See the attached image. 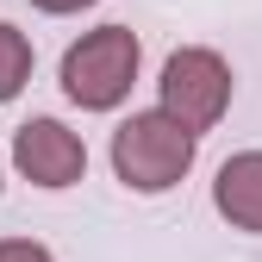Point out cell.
I'll use <instances>...</instances> for the list:
<instances>
[{
    "label": "cell",
    "instance_id": "obj_1",
    "mask_svg": "<svg viewBox=\"0 0 262 262\" xmlns=\"http://www.w3.org/2000/svg\"><path fill=\"white\" fill-rule=\"evenodd\" d=\"M193 156H200V138L169 119V113H131L119 131H113V175L131 187V193H169L187 169Z\"/></svg>",
    "mask_w": 262,
    "mask_h": 262
},
{
    "label": "cell",
    "instance_id": "obj_6",
    "mask_svg": "<svg viewBox=\"0 0 262 262\" xmlns=\"http://www.w3.org/2000/svg\"><path fill=\"white\" fill-rule=\"evenodd\" d=\"M25 81H31V44H25V31L0 25V106H7Z\"/></svg>",
    "mask_w": 262,
    "mask_h": 262
},
{
    "label": "cell",
    "instance_id": "obj_8",
    "mask_svg": "<svg viewBox=\"0 0 262 262\" xmlns=\"http://www.w3.org/2000/svg\"><path fill=\"white\" fill-rule=\"evenodd\" d=\"M38 13H81V7H94V0H31Z\"/></svg>",
    "mask_w": 262,
    "mask_h": 262
},
{
    "label": "cell",
    "instance_id": "obj_3",
    "mask_svg": "<svg viewBox=\"0 0 262 262\" xmlns=\"http://www.w3.org/2000/svg\"><path fill=\"white\" fill-rule=\"evenodd\" d=\"M162 113L181 119L193 138L200 131H212L225 119V106H231V69H225V56L206 50V44H187L175 50L169 62H162Z\"/></svg>",
    "mask_w": 262,
    "mask_h": 262
},
{
    "label": "cell",
    "instance_id": "obj_2",
    "mask_svg": "<svg viewBox=\"0 0 262 262\" xmlns=\"http://www.w3.org/2000/svg\"><path fill=\"white\" fill-rule=\"evenodd\" d=\"M131 81H138V38L125 25H100L88 31L81 44H69L62 56V94L81 106V113H113Z\"/></svg>",
    "mask_w": 262,
    "mask_h": 262
},
{
    "label": "cell",
    "instance_id": "obj_7",
    "mask_svg": "<svg viewBox=\"0 0 262 262\" xmlns=\"http://www.w3.org/2000/svg\"><path fill=\"white\" fill-rule=\"evenodd\" d=\"M0 262H56V256L31 237H0Z\"/></svg>",
    "mask_w": 262,
    "mask_h": 262
},
{
    "label": "cell",
    "instance_id": "obj_5",
    "mask_svg": "<svg viewBox=\"0 0 262 262\" xmlns=\"http://www.w3.org/2000/svg\"><path fill=\"white\" fill-rule=\"evenodd\" d=\"M212 206L237 225V231L262 237V150H237L225 156V169L212 181Z\"/></svg>",
    "mask_w": 262,
    "mask_h": 262
},
{
    "label": "cell",
    "instance_id": "obj_4",
    "mask_svg": "<svg viewBox=\"0 0 262 262\" xmlns=\"http://www.w3.org/2000/svg\"><path fill=\"white\" fill-rule=\"evenodd\" d=\"M13 162L31 187H75L88 175V144L62 119H25L13 131Z\"/></svg>",
    "mask_w": 262,
    "mask_h": 262
}]
</instances>
